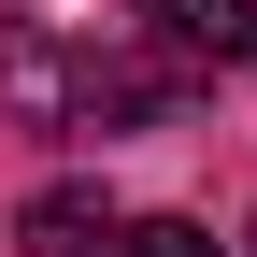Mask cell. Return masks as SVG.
<instances>
[{"instance_id": "obj_1", "label": "cell", "mask_w": 257, "mask_h": 257, "mask_svg": "<svg viewBox=\"0 0 257 257\" xmlns=\"http://www.w3.org/2000/svg\"><path fill=\"white\" fill-rule=\"evenodd\" d=\"M0 100L15 128H172V72L128 43H57V29H0Z\"/></svg>"}, {"instance_id": "obj_2", "label": "cell", "mask_w": 257, "mask_h": 257, "mask_svg": "<svg viewBox=\"0 0 257 257\" xmlns=\"http://www.w3.org/2000/svg\"><path fill=\"white\" fill-rule=\"evenodd\" d=\"M143 29L172 43V72H243L257 57V0H143Z\"/></svg>"}, {"instance_id": "obj_3", "label": "cell", "mask_w": 257, "mask_h": 257, "mask_svg": "<svg viewBox=\"0 0 257 257\" xmlns=\"http://www.w3.org/2000/svg\"><path fill=\"white\" fill-rule=\"evenodd\" d=\"M114 229H128V214L100 200V186H43V200L15 214V243H29V257H114Z\"/></svg>"}, {"instance_id": "obj_4", "label": "cell", "mask_w": 257, "mask_h": 257, "mask_svg": "<svg viewBox=\"0 0 257 257\" xmlns=\"http://www.w3.org/2000/svg\"><path fill=\"white\" fill-rule=\"evenodd\" d=\"M114 257H214V229H200V214H128Z\"/></svg>"}, {"instance_id": "obj_5", "label": "cell", "mask_w": 257, "mask_h": 257, "mask_svg": "<svg viewBox=\"0 0 257 257\" xmlns=\"http://www.w3.org/2000/svg\"><path fill=\"white\" fill-rule=\"evenodd\" d=\"M243 257H257V229H243Z\"/></svg>"}]
</instances>
